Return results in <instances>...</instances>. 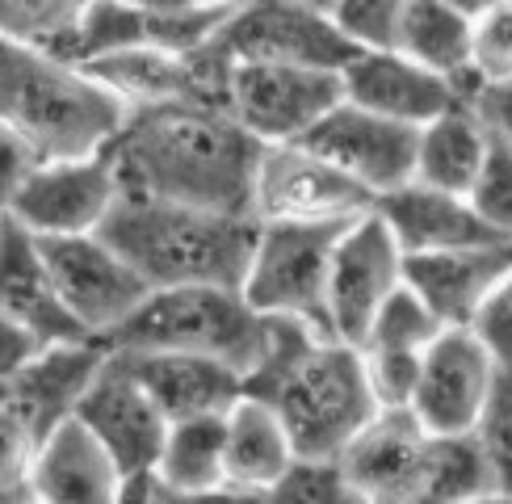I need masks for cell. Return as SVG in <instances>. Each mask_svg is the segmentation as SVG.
<instances>
[{
  "instance_id": "f35d334b",
  "label": "cell",
  "mask_w": 512,
  "mask_h": 504,
  "mask_svg": "<svg viewBox=\"0 0 512 504\" xmlns=\"http://www.w3.org/2000/svg\"><path fill=\"white\" fill-rule=\"evenodd\" d=\"M466 101H471V110L483 118L487 131L512 143V76L475 84V89L466 93Z\"/></svg>"
},
{
  "instance_id": "9c48e42d",
  "label": "cell",
  "mask_w": 512,
  "mask_h": 504,
  "mask_svg": "<svg viewBox=\"0 0 512 504\" xmlns=\"http://www.w3.org/2000/svg\"><path fill=\"white\" fill-rule=\"evenodd\" d=\"M340 97H345L340 72L269 59H236L227 110L261 143H290L303 139Z\"/></svg>"
},
{
  "instance_id": "4316f807",
  "label": "cell",
  "mask_w": 512,
  "mask_h": 504,
  "mask_svg": "<svg viewBox=\"0 0 512 504\" xmlns=\"http://www.w3.org/2000/svg\"><path fill=\"white\" fill-rule=\"evenodd\" d=\"M156 475L173 500L223 496L227 488V458H223V412L168 420L164 446L156 458Z\"/></svg>"
},
{
  "instance_id": "7c38bea8",
  "label": "cell",
  "mask_w": 512,
  "mask_h": 504,
  "mask_svg": "<svg viewBox=\"0 0 512 504\" xmlns=\"http://www.w3.org/2000/svg\"><path fill=\"white\" fill-rule=\"evenodd\" d=\"M403 282V248L370 206L353 215L332 248L328 269V328L340 341H361L382 299Z\"/></svg>"
},
{
  "instance_id": "83f0119b",
  "label": "cell",
  "mask_w": 512,
  "mask_h": 504,
  "mask_svg": "<svg viewBox=\"0 0 512 504\" xmlns=\"http://www.w3.org/2000/svg\"><path fill=\"white\" fill-rule=\"evenodd\" d=\"M445 500H496L492 471L471 429L462 433H429L420 467V504Z\"/></svg>"
},
{
  "instance_id": "ab89813d",
  "label": "cell",
  "mask_w": 512,
  "mask_h": 504,
  "mask_svg": "<svg viewBox=\"0 0 512 504\" xmlns=\"http://www.w3.org/2000/svg\"><path fill=\"white\" fill-rule=\"evenodd\" d=\"M42 345H47V341H42L38 332H30L26 324H17L13 315L0 311V387H5Z\"/></svg>"
},
{
  "instance_id": "d4e9b609",
  "label": "cell",
  "mask_w": 512,
  "mask_h": 504,
  "mask_svg": "<svg viewBox=\"0 0 512 504\" xmlns=\"http://www.w3.org/2000/svg\"><path fill=\"white\" fill-rule=\"evenodd\" d=\"M492 147V131L471 110V101L458 97L450 110H441L416 131V164L412 177L424 185L450 189V194H471L479 168Z\"/></svg>"
},
{
  "instance_id": "d590c367",
  "label": "cell",
  "mask_w": 512,
  "mask_h": 504,
  "mask_svg": "<svg viewBox=\"0 0 512 504\" xmlns=\"http://www.w3.org/2000/svg\"><path fill=\"white\" fill-rule=\"evenodd\" d=\"M412 0H332V17L357 47H391Z\"/></svg>"
},
{
  "instance_id": "9a60e30c",
  "label": "cell",
  "mask_w": 512,
  "mask_h": 504,
  "mask_svg": "<svg viewBox=\"0 0 512 504\" xmlns=\"http://www.w3.org/2000/svg\"><path fill=\"white\" fill-rule=\"evenodd\" d=\"M496 362L471 328H441L420 357V378L412 412L429 433H462L475 420L496 387Z\"/></svg>"
},
{
  "instance_id": "60d3db41",
  "label": "cell",
  "mask_w": 512,
  "mask_h": 504,
  "mask_svg": "<svg viewBox=\"0 0 512 504\" xmlns=\"http://www.w3.org/2000/svg\"><path fill=\"white\" fill-rule=\"evenodd\" d=\"M30 164H34V156L26 152V147H21L13 135L0 131V215L9 210L17 185L26 181V173H30Z\"/></svg>"
},
{
  "instance_id": "74e56055",
  "label": "cell",
  "mask_w": 512,
  "mask_h": 504,
  "mask_svg": "<svg viewBox=\"0 0 512 504\" xmlns=\"http://www.w3.org/2000/svg\"><path fill=\"white\" fill-rule=\"evenodd\" d=\"M466 328H471L479 341H483V349L492 353L496 370L500 374H512V269L496 282V290L479 303L475 320L466 324Z\"/></svg>"
},
{
  "instance_id": "44dd1931",
  "label": "cell",
  "mask_w": 512,
  "mask_h": 504,
  "mask_svg": "<svg viewBox=\"0 0 512 504\" xmlns=\"http://www.w3.org/2000/svg\"><path fill=\"white\" fill-rule=\"evenodd\" d=\"M126 366L135 370L143 391L156 399V408L168 420L181 416H206L227 412L231 399L240 395V370L206 353L185 349H118Z\"/></svg>"
},
{
  "instance_id": "7bdbcfd3",
  "label": "cell",
  "mask_w": 512,
  "mask_h": 504,
  "mask_svg": "<svg viewBox=\"0 0 512 504\" xmlns=\"http://www.w3.org/2000/svg\"><path fill=\"white\" fill-rule=\"evenodd\" d=\"M450 5H454V9H462L466 17H471V21H475V17L483 13V9H492V5H500V0H450Z\"/></svg>"
},
{
  "instance_id": "ee69618b",
  "label": "cell",
  "mask_w": 512,
  "mask_h": 504,
  "mask_svg": "<svg viewBox=\"0 0 512 504\" xmlns=\"http://www.w3.org/2000/svg\"><path fill=\"white\" fill-rule=\"evenodd\" d=\"M307 5H319V9H332V0H307Z\"/></svg>"
},
{
  "instance_id": "603a6c76",
  "label": "cell",
  "mask_w": 512,
  "mask_h": 504,
  "mask_svg": "<svg viewBox=\"0 0 512 504\" xmlns=\"http://www.w3.org/2000/svg\"><path fill=\"white\" fill-rule=\"evenodd\" d=\"M0 311L13 315L17 324L38 332L42 341H76L84 332L59 290L51 282V269L42 261L38 236L26 231L13 215H0Z\"/></svg>"
},
{
  "instance_id": "8fae6325",
  "label": "cell",
  "mask_w": 512,
  "mask_h": 504,
  "mask_svg": "<svg viewBox=\"0 0 512 504\" xmlns=\"http://www.w3.org/2000/svg\"><path fill=\"white\" fill-rule=\"evenodd\" d=\"M118 194V173L101 147L93 156L34 160L5 215L34 236H80V231H101Z\"/></svg>"
},
{
  "instance_id": "d6a6232c",
  "label": "cell",
  "mask_w": 512,
  "mask_h": 504,
  "mask_svg": "<svg viewBox=\"0 0 512 504\" xmlns=\"http://www.w3.org/2000/svg\"><path fill=\"white\" fill-rule=\"evenodd\" d=\"M357 349H361V366H366V383L374 391V404L412 408L424 349H378V345H357Z\"/></svg>"
},
{
  "instance_id": "ac0fdd59",
  "label": "cell",
  "mask_w": 512,
  "mask_h": 504,
  "mask_svg": "<svg viewBox=\"0 0 512 504\" xmlns=\"http://www.w3.org/2000/svg\"><path fill=\"white\" fill-rule=\"evenodd\" d=\"M110 345L97 336H76V341H47L26 366H21L5 387L0 404L13 408L30 425V433L42 441L59 420H68L80 404L84 387L93 383Z\"/></svg>"
},
{
  "instance_id": "ba28073f",
  "label": "cell",
  "mask_w": 512,
  "mask_h": 504,
  "mask_svg": "<svg viewBox=\"0 0 512 504\" xmlns=\"http://www.w3.org/2000/svg\"><path fill=\"white\" fill-rule=\"evenodd\" d=\"M223 47L236 59L298 63V68L340 72L357 42L336 26L332 9L307 0H240L219 26Z\"/></svg>"
},
{
  "instance_id": "f1b7e54d",
  "label": "cell",
  "mask_w": 512,
  "mask_h": 504,
  "mask_svg": "<svg viewBox=\"0 0 512 504\" xmlns=\"http://www.w3.org/2000/svg\"><path fill=\"white\" fill-rule=\"evenodd\" d=\"M441 332L437 315L424 307V299L408 286L399 282L387 299H382V307L374 311V320L366 328V336H361L357 345H378V349H424L433 341V336Z\"/></svg>"
},
{
  "instance_id": "cb8c5ba5",
  "label": "cell",
  "mask_w": 512,
  "mask_h": 504,
  "mask_svg": "<svg viewBox=\"0 0 512 504\" xmlns=\"http://www.w3.org/2000/svg\"><path fill=\"white\" fill-rule=\"evenodd\" d=\"M223 458H227V488L223 496L261 500L294 458V441L277 416L273 399L240 391L223 412Z\"/></svg>"
},
{
  "instance_id": "277c9868",
  "label": "cell",
  "mask_w": 512,
  "mask_h": 504,
  "mask_svg": "<svg viewBox=\"0 0 512 504\" xmlns=\"http://www.w3.org/2000/svg\"><path fill=\"white\" fill-rule=\"evenodd\" d=\"M265 341V311L240 286H156L126 320L105 336L110 349H185L244 370Z\"/></svg>"
},
{
  "instance_id": "e0dca14e",
  "label": "cell",
  "mask_w": 512,
  "mask_h": 504,
  "mask_svg": "<svg viewBox=\"0 0 512 504\" xmlns=\"http://www.w3.org/2000/svg\"><path fill=\"white\" fill-rule=\"evenodd\" d=\"M508 269H512V240L403 252V282L420 294L441 328L471 324L479 303L496 290V282Z\"/></svg>"
},
{
  "instance_id": "484cf974",
  "label": "cell",
  "mask_w": 512,
  "mask_h": 504,
  "mask_svg": "<svg viewBox=\"0 0 512 504\" xmlns=\"http://www.w3.org/2000/svg\"><path fill=\"white\" fill-rule=\"evenodd\" d=\"M395 51L416 59L420 68L445 76L466 97L475 89L471 72V17L450 0H412L395 30Z\"/></svg>"
},
{
  "instance_id": "5b68a950",
  "label": "cell",
  "mask_w": 512,
  "mask_h": 504,
  "mask_svg": "<svg viewBox=\"0 0 512 504\" xmlns=\"http://www.w3.org/2000/svg\"><path fill=\"white\" fill-rule=\"evenodd\" d=\"M273 408L294 441V454L336 458L349 437L378 412L366 383L361 349L340 336H324L273 391Z\"/></svg>"
},
{
  "instance_id": "f546056e",
  "label": "cell",
  "mask_w": 512,
  "mask_h": 504,
  "mask_svg": "<svg viewBox=\"0 0 512 504\" xmlns=\"http://www.w3.org/2000/svg\"><path fill=\"white\" fill-rule=\"evenodd\" d=\"M475 441L492 471L496 500H512V374H500L475 420Z\"/></svg>"
},
{
  "instance_id": "e575fe53",
  "label": "cell",
  "mask_w": 512,
  "mask_h": 504,
  "mask_svg": "<svg viewBox=\"0 0 512 504\" xmlns=\"http://www.w3.org/2000/svg\"><path fill=\"white\" fill-rule=\"evenodd\" d=\"M471 72L475 84L512 76V0H500L471 21Z\"/></svg>"
},
{
  "instance_id": "ffe728a7",
  "label": "cell",
  "mask_w": 512,
  "mask_h": 504,
  "mask_svg": "<svg viewBox=\"0 0 512 504\" xmlns=\"http://www.w3.org/2000/svg\"><path fill=\"white\" fill-rule=\"evenodd\" d=\"M122 471L110 450L76 416L38 441L30 462V500L47 504H118Z\"/></svg>"
},
{
  "instance_id": "3957f363",
  "label": "cell",
  "mask_w": 512,
  "mask_h": 504,
  "mask_svg": "<svg viewBox=\"0 0 512 504\" xmlns=\"http://www.w3.org/2000/svg\"><path fill=\"white\" fill-rule=\"evenodd\" d=\"M261 219L248 210H210L164 198L118 194L101 236L147 286H240Z\"/></svg>"
},
{
  "instance_id": "30bf717a",
  "label": "cell",
  "mask_w": 512,
  "mask_h": 504,
  "mask_svg": "<svg viewBox=\"0 0 512 504\" xmlns=\"http://www.w3.org/2000/svg\"><path fill=\"white\" fill-rule=\"evenodd\" d=\"M374 206V194L311 143H265L252 181L256 219H353Z\"/></svg>"
},
{
  "instance_id": "4dcf8cb0",
  "label": "cell",
  "mask_w": 512,
  "mask_h": 504,
  "mask_svg": "<svg viewBox=\"0 0 512 504\" xmlns=\"http://www.w3.org/2000/svg\"><path fill=\"white\" fill-rule=\"evenodd\" d=\"M89 0H0V34L55 47Z\"/></svg>"
},
{
  "instance_id": "7a4b0ae2",
  "label": "cell",
  "mask_w": 512,
  "mask_h": 504,
  "mask_svg": "<svg viewBox=\"0 0 512 504\" xmlns=\"http://www.w3.org/2000/svg\"><path fill=\"white\" fill-rule=\"evenodd\" d=\"M126 105L105 84L38 42L0 34V131L34 160L93 156L122 131Z\"/></svg>"
},
{
  "instance_id": "8992f818",
  "label": "cell",
  "mask_w": 512,
  "mask_h": 504,
  "mask_svg": "<svg viewBox=\"0 0 512 504\" xmlns=\"http://www.w3.org/2000/svg\"><path fill=\"white\" fill-rule=\"evenodd\" d=\"M349 219H261L244 269V299L256 311L303 315L328 328V269L332 248Z\"/></svg>"
},
{
  "instance_id": "7402d4cb",
  "label": "cell",
  "mask_w": 512,
  "mask_h": 504,
  "mask_svg": "<svg viewBox=\"0 0 512 504\" xmlns=\"http://www.w3.org/2000/svg\"><path fill=\"white\" fill-rule=\"evenodd\" d=\"M374 210L382 223L391 227L403 252H433V248H458V244H487L504 240L479 219L466 194H450V189L424 185V181H403L387 194L374 198Z\"/></svg>"
},
{
  "instance_id": "836d02e7",
  "label": "cell",
  "mask_w": 512,
  "mask_h": 504,
  "mask_svg": "<svg viewBox=\"0 0 512 504\" xmlns=\"http://www.w3.org/2000/svg\"><path fill=\"white\" fill-rule=\"evenodd\" d=\"M269 496H286V500H311V504H340V500H357L340 458H315V454H294L290 467L277 475Z\"/></svg>"
},
{
  "instance_id": "6da1fadb",
  "label": "cell",
  "mask_w": 512,
  "mask_h": 504,
  "mask_svg": "<svg viewBox=\"0 0 512 504\" xmlns=\"http://www.w3.org/2000/svg\"><path fill=\"white\" fill-rule=\"evenodd\" d=\"M261 152L265 143L227 105L198 101L139 105L105 147L122 194L248 215Z\"/></svg>"
},
{
  "instance_id": "d6986e66",
  "label": "cell",
  "mask_w": 512,
  "mask_h": 504,
  "mask_svg": "<svg viewBox=\"0 0 512 504\" xmlns=\"http://www.w3.org/2000/svg\"><path fill=\"white\" fill-rule=\"evenodd\" d=\"M340 89L349 101L408 126H424L462 97L445 76L420 68L395 47H357L353 59L340 68Z\"/></svg>"
},
{
  "instance_id": "b9f144b4",
  "label": "cell",
  "mask_w": 512,
  "mask_h": 504,
  "mask_svg": "<svg viewBox=\"0 0 512 504\" xmlns=\"http://www.w3.org/2000/svg\"><path fill=\"white\" fill-rule=\"evenodd\" d=\"M135 5H152V9H236L240 0H135Z\"/></svg>"
},
{
  "instance_id": "2e32d148",
  "label": "cell",
  "mask_w": 512,
  "mask_h": 504,
  "mask_svg": "<svg viewBox=\"0 0 512 504\" xmlns=\"http://www.w3.org/2000/svg\"><path fill=\"white\" fill-rule=\"evenodd\" d=\"M429 429L412 408H378L340 450V471L366 504H420V467Z\"/></svg>"
},
{
  "instance_id": "4fadbf2b",
  "label": "cell",
  "mask_w": 512,
  "mask_h": 504,
  "mask_svg": "<svg viewBox=\"0 0 512 504\" xmlns=\"http://www.w3.org/2000/svg\"><path fill=\"white\" fill-rule=\"evenodd\" d=\"M72 416L93 429V437L110 450L122 475L156 467L164 433H168V416L156 408V399L143 391V383L135 378V370L126 366V357L118 349L105 353L101 370L93 374V383L84 387Z\"/></svg>"
},
{
  "instance_id": "5bb4252c",
  "label": "cell",
  "mask_w": 512,
  "mask_h": 504,
  "mask_svg": "<svg viewBox=\"0 0 512 504\" xmlns=\"http://www.w3.org/2000/svg\"><path fill=\"white\" fill-rule=\"evenodd\" d=\"M416 131L420 126H408V122L387 118V114H374V110H366V105L340 97L332 110L303 135V143H311L319 156L340 164L353 181H361L378 198V194H387V189L412 181Z\"/></svg>"
},
{
  "instance_id": "52a82bcc",
  "label": "cell",
  "mask_w": 512,
  "mask_h": 504,
  "mask_svg": "<svg viewBox=\"0 0 512 504\" xmlns=\"http://www.w3.org/2000/svg\"><path fill=\"white\" fill-rule=\"evenodd\" d=\"M38 248L68 315L97 341H105L152 290L101 231L38 236Z\"/></svg>"
},
{
  "instance_id": "8d00e7d4",
  "label": "cell",
  "mask_w": 512,
  "mask_h": 504,
  "mask_svg": "<svg viewBox=\"0 0 512 504\" xmlns=\"http://www.w3.org/2000/svg\"><path fill=\"white\" fill-rule=\"evenodd\" d=\"M38 437L13 408L0 404V500H30V462Z\"/></svg>"
},
{
  "instance_id": "1f68e13d",
  "label": "cell",
  "mask_w": 512,
  "mask_h": 504,
  "mask_svg": "<svg viewBox=\"0 0 512 504\" xmlns=\"http://www.w3.org/2000/svg\"><path fill=\"white\" fill-rule=\"evenodd\" d=\"M471 206L479 210V219L496 231V236L512 240V143L492 135L487 160L479 168V177L471 185Z\"/></svg>"
}]
</instances>
